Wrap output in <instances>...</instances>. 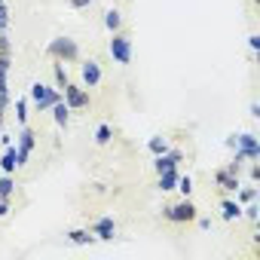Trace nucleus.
Wrapping results in <instances>:
<instances>
[{
    "label": "nucleus",
    "mask_w": 260,
    "mask_h": 260,
    "mask_svg": "<svg viewBox=\"0 0 260 260\" xmlns=\"http://www.w3.org/2000/svg\"><path fill=\"white\" fill-rule=\"evenodd\" d=\"M248 49H251V52L260 49V34H251V37H248Z\"/></svg>",
    "instance_id": "obj_32"
},
{
    "label": "nucleus",
    "mask_w": 260,
    "mask_h": 260,
    "mask_svg": "<svg viewBox=\"0 0 260 260\" xmlns=\"http://www.w3.org/2000/svg\"><path fill=\"white\" fill-rule=\"evenodd\" d=\"M10 214V202L7 199H0V217H7Z\"/></svg>",
    "instance_id": "obj_36"
},
{
    "label": "nucleus",
    "mask_w": 260,
    "mask_h": 260,
    "mask_svg": "<svg viewBox=\"0 0 260 260\" xmlns=\"http://www.w3.org/2000/svg\"><path fill=\"white\" fill-rule=\"evenodd\" d=\"M214 184H217V190H223V193H236L239 187H242V181H239V175H230L223 166L214 172Z\"/></svg>",
    "instance_id": "obj_10"
},
{
    "label": "nucleus",
    "mask_w": 260,
    "mask_h": 260,
    "mask_svg": "<svg viewBox=\"0 0 260 260\" xmlns=\"http://www.w3.org/2000/svg\"><path fill=\"white\" fill-rule=\"evenodd\" d=\"M34 144H37V132L31 125H22V132H19V169L28 162V156H31V150H34Z\"/></svg>",
    "instance_id": "obj_7"
},
{
    "label": "nucleus",
    "mask_w": 260,
    "mask_h": 260,
    "mask_svg": "<svg viewBox=\"0 0 260 260\" xmlns=\"http://www.w3.org/2000/svg\"><path fill=\"white\" fill-rule=\"evenodd\" d=\"M110 138H113V128H110L107 122H101V125L95 128V144H110Z\"/></svg>",
    "instance_id": "obj_20"
},
{
    "label": "nucleus",
    "mask_w": 260,
    "mask_h": 260,
    "mask_svg": "<svg viewBox=\"0 0 260 260\" xmlns=\"http://www.w3.org/2000/svg\"><path fill=\"white\" fill-rule=\"evenodd\" d=\"M196 223H199V230H211V217H196Z\"/></svg>",
    "instance_id": "obj_35"
},
{
    "label": "nucleus",
    "mask_w": 260,
    "mask_h": 260,
    "mask_svg": "<svg viewBox=\"0 0 260 260\" xmlns=\"http://www.w3.org/2000/svg\"><path fill=\"white\" fill-rule=\"evenodd\" d=\"M16 116H19V125H28V98L16 101Z\"/></svg>",
    "instance_id": "obj_25"
},
{
    "label": "nucleus",
    "mask_w": 260,
    "mask_h": 260,
    "mask_svg": "<svg viewBox=\"0 0 260 260\" xmlns=\"http://www.w3.org/2000/svg\"><path fill=\"white\" fill-rule=\"evenodd\" d=\"M107 52H110V58H113L116 64H128V61H132V37H128V34H122V31L110 34Z\"/></svg>",
    "instance_id": "obj_3"
},
{
    "label": "nucleus",
    "mask_w": 260,
    "mask_h": 260,
    "mask_svg": "<svg viewBox=\"0 0 260 260\" xmlns=\"http://www.w3.org/2000/svg\"><path fill=\"white\" fill-rule=\"evenodd\" d=\"M46 55H49L52 61L74 64V61H80V43H77V40H71V37H55V40H49Z\"/></svg>",
    "instance_id": "obj_1"
},
{
    "label": "nucleus",
    "mask_w": 260,
    "mask_h": 260,
    "mask_svg": "<svg viewBox=\"0 0 260 260\" xmlns=\"http://www.w3.org/2000/svg\"><path fill=\"white\" fill-rule=\"evenodd\" d=\"M245 162H248V159H245V156H242V153L236 150V156H233V159H230V162H226L223 169H226L230 175H242V169H245Z\"/></svg>",
    "instance_id": "obj_21"
},
{
    "label": "nucleus",
    "mask_w": 260,
    "mask_h": 260,
    "mask_svg": "<svg viewBox=\"0 0 260 260\" xmlns=\"http://www.w3.org/2000/svg\"><path fill=\"white\" fill-rule=\"evenodd\" d=\"M52 77H55V86H58V89L71 83V77H68V68H64V61H55V64H52Z\"/></svg>",
    "instance_id": "obj_19"
},
{
    "label": "nucleus",
    "mask_w": 260,
    "mask_h": 260,
    "mask_svg": "<svg viewBox=\"0 0 260 260\" xmlns=\"http://www.w3.org/2000/svg\"><path fill=\"white\" fill-rule=\"evenodd\" d=\"M10 28V10H7V4H0V31H7Z\"/></svg>",
    "instance_id": "obj_28"
},
{
    "label": "nucleus",
    "mask_w": 260,
    "mask_h": 260,
    "mask_svg": "<svg viewBox=\"0 0 260 260\" xmlns=\"http://www.w3.org/2000/svg\"><path fill=\"white\" fill-rule=\"evenodd\" d=\"M68 242H74V245H92L95 242V233L92 230H71L68 233Z\"/></svg>",
    "instance_id": "obj_17"
},
{
    "label": "nucleus",
    "mask_w": 260,
    "mask_h": 260,
    "mask_svg": "<svg viewBox=\"0 0 260 260\" xmlns=\"http://www.w3.org/2000/svg\"><path fill=\"white\" fill-rule=\"evenodd\" d=\"M251 199H257V187H239V190H236V202H239V205H245V202H251Z\"/></svg>",
    "instance_id": "obj_23"
},
{
    "label": "nucleus",
    "mask_w": 260,
    "mask_h": 260,
    "mask_svg": "<svg viewBox=\"0 0 260 260\" xmlns=\"http://www.w3.org/2000/svg\"><path fill=\"white\" fill-rule=\"evenodd\" d=\"M147 147H150V153H153V156H159V153H166V150H169V141H166L162 135H156V138H150V141H147Z\"/></svg>",
    "instance_id": "obj_22"
},
{
    "label": "nucleus",
    "mask_w": 260,
    "mask_h": 260,
    "mask_svg": "<svg viewBox=\"0 0 260 260\" xmlns=\"http://www.w3.org/2000/svg\"><path fill=\"white\" fill-rule=\"evenodd\" d=\"M10 74H4V71H0V92H10V80H7Z\"/></svg>",
    "instance_id": "obj_34"
},
{
    "label": "nucleus",
    "mask_w": 260,
    "mask_h": 260,
    "mask_svg": "<svg viewBox=\"0 0 260 260\" xmlns=\"http://www.w3.org/2000/svg\"><path fill=\"white\" fill-rule=\"evenodd\" d=\"M175 190H181L184 196H190V193H193V178H190V175H178V187H175Z\"/></svg>",
    "instance_id": "obj_26"
},
{
    "label": "nucleus",
    "mask_w": 260,
    "mask_h": 260,
    "mask_svg": "<svg viewBox=\"0 0 260 260\" xmlns=\"http://www.w3.org/2000/svg\"><path fill=\"white\" fill-rule=\"evenodd\" d=\"M13 193H16V181H13V175H4L0 178V199H13Z\"/></svg>",
    "instance_id": "obj_18"
},
{
    "label": "nucleus",
    "mask_w": 260,
    "mask_h": 260,
    "mask_svg": "<svg viewBox=\"0 0 260 260\" xmlns=\"http://www.w3.org/2000/svg\"><path fill=\"white\" fill-rule=\"evenodd\" d=\"M58 101H64L58 86L52 89V86H46V83H40V80L31 86V104L37 107V113H46V110H52V104H58Z\"/></svg>",
    "instance_id": "obj_2"
},
{
    "label": "nucleus",
    "mask_w": 260,
    "mask_h": 260,
    "mask_svg": "<svg viewBox=\"0 0 260 260\" xmlns=\"http://www.w3.org/2000/svg\"><path fill=\"white\" fill-rule=\"evenodd\" d=\"M220 217H223V220H239V217H242V205L233 202V199H223V202H220Z\"/></svg>",
    "instance_id": "obj_14"
},
{
    "label": "nucleus",
    "mask_w": 260,
    "mask_h": 260,
    "mask_svg": "<svg viewBox=\"0 0 260 260\" xmlns=\"http://www.w3.org/2000/svg\"><path fill=\"white\" fill-rule=\"evenodd\" d=\"M104 28H107L110 34H116V31H122V13H119L116 7L104 13Z\"/></svg>",
    "instance_id": "obj_13"
},
{
    "label": "nucleus",
    "mask_w": 260,
    "mask_h": 260,
    "mask_svg": "<svg viewBox=\"0 0 260 260\" xmlns=\"http://www.w3.org/2000/svg\"><path fill=\"white\" fill-rule=\"evenodd\" d=\"M52 119H55V125H68L71 122V107L64 104V101H58V104H52Z\"/></svg>",
    "instance_id": "obj_15"
},
{
    "label": "nucleus",
    "mask_w": 260,
    "mask_h": 260,
    "mask_svg": "<svg viewBox=\"0 0 260 260\" xmlns=\"http://www.w3.org/2000/svg\"><path fill=\"white\" fill-rule=\"evenodd\" d=\"M71 4V10H86V7H92V0H68Z\"/></svg>",
    "instance_id": "obj_31"
},
{
    "label": "nucleus",
    "mask_w": 260,
    "mask_h": 260,
    "mask_svg": "<svg viewBox=\"0 0 260 260\" xmlns=\"http://www.w3.org/2000/svg\"><path fill=\"white\" fill-rule=\"evenodd\" d=\"M248 110H251V116H254V119L260 116V104H257V101H251V107H248Z\"/></svg>",
    "instance_id": "obj_37"
},
{
    "label": "nucleus",
    "mask_w": 260,
    "mask_h": 260,
    "mask_svg": "<svg viewBox=\"0 0 260 260\" xmlns=\"http://www.w3.org/2000/svg\"><path fill=\"white\" fill-rule=\"evenodd\" d=\"M10 107V92H0V113H7Z\"/></svg>",
    "instance_id": "obj_33"
},
{
    "label": "nucleus",
    "mask_w": 260,
    "mask_h": 260,
    "mask_svg": "<svg viewBox=\"0 0 260 260\" xmlns=\"http://www.w3.org/2000/svg\"><path fill=\"white\" fill-rule=\"evenodd\" d=\"M61 98H64V104H68L71 110H86V107L92 104L89 89L80 86V83H68V86H61Z\"/></svg>",
    "instance_id": "obj_4"
},
{
    "label": "nucleus",
    "mask_w": 260,
    "mask_h": 260,
    "mask_svg": "<svg viewBox=\"0 0 260 260\" xmlns=\"http://www.w3.org/2000/svg\"><path fill=\"white\" fill-rule=\"evenodd\" d=\"M0 144H4V147H10V144H13V138H10V135H4V132H0Z\"/></svg>",
    "instance_id": "obj_38"
},
{
    "label": "nucleus",
    "mask_w": 260,
    "mask_h": 260,
    "mask_svg": "<svg viewBox=\"0 0 260 260\" xmlns=\"http://www.w3.org/2000/svg\"><path fill=\"white\" fill-rule=\"evenodd\" d=\"M0 71H4V74L13 71V55H0Z\"/></svg>",
    "instance_id": "obj_30"
},
{
    "label": "nucleus",
    "mask_w": 260,
    "mask_h": 260,
    "mask_svg": "<svg viewBox=\"0 0 260 260\" xmlns=\"http://www.w3.org/2000/svg\"><path fill=\"white\" fill-rule=\"evenodd\" d=\"M248 178H251L254 184L260 181V166H257V159H251V166H248Z\"/></svg>",
    "instance_id": "obj_29"
},
{
    "label": "nucleus",
    "mask_w": 260,
    "mask_h": 260,
    "mask_svg": "<svg viewBox=\"0 0 260 260\" xmlns=\"http://www.w3.org/2000/svg\"><path fill=\"white\" fill-rule=\"evenodd\" d=\"M236 150L251 162V159H257L260 156V141H257V135L254 132H242V135H236Z\"/></svg>",
    "instance_id": "obj_6"
},
{
    "label": "nucleus",
    "mask_w": 260,
    "mask_h": 260,
    "mask_svg": "<svg viewBox=\"0 0 260 260\" xmlns=\"http://www.w3.org/2000/svg\"><path fill=\"white\" fill-rule=\"evenodd\" d=\"M16 169H19V150H16V144H10L7 153L0 156V172H4V175H13Z\"/></svg>",
    "instance_id": "obj_12"
},
{
    "label": "nucleus",
    "mask_w": 260,
    "mask_h": 260,
    "mask_svg": "<svg viewBox=\"0 0 260 260\" xmlns=\"http://www.w3.org/2000/svg\"><path fill=\"white\" fill-rule=\"evenodd\" d=\"M178 175H181L178 169H172V172H162V175H159V184H156V187H159L162 193H172V190L178 187Z\"/></svg>",
    "instance_id": "obj_16"
},
{
    "label": "nucleus",
    "mask_w": 260,
    "mask_h": 260,
    "mask_svg": "<svg viewBox=\"0 0 260 260\" xmlns=\"http://www.w3.org/2000/svg\"><path fill=\"white\" fill-rule=\"evenodd\" d=\"M92 233H95V239H101V242H110V239H113V233H116V223H113V217H98V220L92 223Z\"/></svg>",
    "instance_id": "obj_11"
},
{
    "label": "nucleus",
    "mask_w": 260,
    "mask_h": 260,
    "mask_svg": "<svg viewBox=\"0 0 260 260\" xmlns=\"http://www.w3.org/2000/svg\"><path fill=\"white\" fill-rule=\"evenodd\" d=\"M162 217H166L169 223H190V220H196V205L190 202V196H184V202L166 205V208H162Z\"/></svg>",
    "instance_id": "obj_5"
},
{
    "label": "nucleus",
    "mask_w": 260,
    "mask_h": 260,
    "mask_svg": "<svg viewBox=\"0 0 260 260\" xmlns=\"http://www.w3.org/2000/svg\"><path fill=\"white\" fill-rule=\"evenodd\" d=\"M80 86H86V89H95L98 83H101V64L95 61V58H86L83 64H80Z\"/></svg>",
    "instance_id": "obj_8"
},
{
    "label": "nucleus",
    "mask_w": 260,
    "mask_h": 260,
    "mask_svg": "<svg viewBox=\"0 0 260 260\" xmlns=\"http://www.w3.org/2000/svg\"><path fill=\"white\" fill-rule=\"evenodd\" d=\"M0 55H13V40L7 37V31H0Z\"/></svg>",
    "instance_id": "obj_27"
},
{
    "label": "nucleus",
    "mask_w": 260,
    "mask_h": 260,
    "mask_svg": "<svg viewBox=\"0 0 260 260\" xmlns=\"http://www.w3.org/2000/svg\"><path fill=\"white\" fill-rule=\"evenodd\" d=\"M184 159V150H178V147H169L166 153H159L156 159H153V169L162 175V172H172V169H178V162Z\"/></svg>",
    "instance_id": "obj_9"
},
{
    "label": "nucleus",
    "mask_w": 260,
    "mask_h": 260,
    "mask_svg": "<svg viewBox=\"0 0 260 260\" xmlns=\"http://www.w3.org/2000/svg\"><path fill=\"white\" fill-rule=\"evenodd\" d=\"M242 214L251 220V223H257V217H260V205H257V199H251V202H245V208H242Z\"/></svg>",
    "instance_id": "obj_24"
}]
</instances>
